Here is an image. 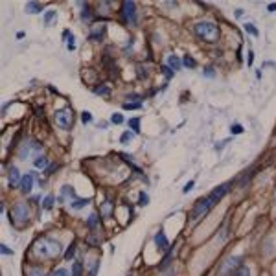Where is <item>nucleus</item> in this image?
Wrapping results in <instances>:
<instances>
[{"instance_id": "e433bc0d", "label": "nucleus", "mask_w": 276, "mask_h": 276, "mask_svg": "<svg viewBox=\"0 0 276 276\" xmlns=\"http://www.w3.org/2000/svg\"><path fill=\"white\" fill-rule=\"evenodd\" d=\"M241 131H243V127H241V125H234V127H232V133H234V134L241 133Z\"/></svg>"}, {"instance_id": "39448f33", "label": "nucleus", "mask_w": 276, "mask_h": 276, "mask_svg": "<svg viewBox=\"0 0 276 276\" xmlns=\"http://www.w3.org/2000/svg\"><path fill=\"white\" fill-rule=\"evenodd\" d=\"M241 258H238V256H230L228 260L223 263V267H221V276H232L238 269L241 267Z\"/></svg>"}, {"instance_id": "a211bd4d", "label": "nucleus", "mask_w": 276, "mask_h": 276, "mask_svg": "<svg viewBox=\"0 0 276 276\" xmlns=\"http://www.w3.org/2000/svg\"><path fill=\"white\" fill-rule=\"evenodd\" d=\"M15 215H19V217H24V219L28 221V212H26V206H17V208H15Z\"/></svg>"}, {"instance_id": "c9c22d12", "label": "nucleus", "mask_w": 276, "mask_h": 276, "mask_svg": "<svg viewBox=\"0 0 276 276\" xmlns=\"http://www.w3.org/2000/svg\"><path fill=\"white\" fill-rule=\"evenodd\" d=\"M96 272H98V263H94L90 269V272H88V276H96Z\"/></svg>"}, {"instance_id": "f8f14e48", "label": "nucleus", "mask_w": 276, "mask_h": 276, "mask_svg": "<svg viewBox=\"0 0 276 276\" xmlns=\"http://www.w3.org/2000/svg\"><path fill=\"white\" fill-rule=\"evenodd\" d=\"M111 212H113V203H111V201H105L102 205V215L103 217H109Z\"/></svg>"}, {"instance_id": "20e7f679", "label": "nucleus", "mask_w": 276, "mask_h": 276, "mask_svg": "<svg viewBox=\"0 0 276 276\" xmlns=\"http://www.w3.org/2000/svg\"><path fill=\"white\" fill-rule=\"evenodd\" d=\"M122 17L123 21L129 22V24H136V4L127 0L122 4Z\"/></svg>"}, {"instance_id": "2eb2a0df", "label": "nucleus", "mask_w": 276, "mask_h": 276, "mask_svg": "<svg viewBox=\"0 0 276 276\" xmlns=\"http://www.w3.org/2000/svg\"><path fill=\"white\" fill-rule=\"evenodd\" d=\"M54 203H56L54 195H46V197H44V203H42V208H44V210H50L52 206H54Z\"/></svg>"}, {"instance_id": "f3484780", "label": "nucleus", "mask_w": 276, "mask_h": 276, "mask_svg": "<svg viewBox=\"0 0 276 276\" xmlns=\"http://www.w3.org/2000/svg\"><path fill=\"white\" fill-rule=\"evenodd\" d=\"M46 162H48V160H46V157H42V155H39V157H37L35 159V168H39V169H42L46 166Z\"/></svg>"}, {"instance_id": "7c9ffc66", "label": "nucleus", "mask_w": 276, "mask_h": 276, "mask_svg": "<svg viewBox=\"0 0 276 276\" xmlns=\"http://www.w3.org/2000/svg\"><path fill=\"white\" fill-rule=\"evenodd\" d=\"M65 39H68V42H70V50H74V37H72L70 31H65Z\"/></svg>"}, {"instance_id": "a19ab883", "label": "nucleus", "mask_w": 276, "mask_h": 276, "mask_svg": "<svg viewBox=\"0 0 276 276\" xmlns=\"http://www.w3.org/2000/svg\"><path fill=\"white\" fill-rule=\"evenodd\" d=\"M274 203H276V192H274Z\"/></svg>"}, {"instance_id": "2f4dec72", "label": "nucleus", "mask_w": 276, "mask_h": 276, "mask_svg": "<svg viewBox=\"0 0 276 276\" xmlns=\"http://www.w3.org/2000/svg\"><path fill=\"white\" fill-rule=\"evenodd\" d=\"M123 107L127 109V111H134V109H138V107H140V103H125V105H123Z\"/></svg>"}, {"instance_id": "dca6fc26", "label": "nucleus", "mask_w": 276, "mask_h": 276, "mask_svg": "<svg viewBox=\"0 0 276 276\" xmlns=\"http://www.w3.org/2000/svg\"><path fill=\"white\" fill-rule=\"evenodd\" d=\"M232 276H251V269H249V267H245V265H241L240 269H238V271H236Z\"/></svg>"}, {"instance_id": "6ab92c4d", "label": "nucleus", "mask_w": 276, "mask_h": 276, "mask_svg": "<svg viewBox=\"0 0 276 276\" xmlns=\"http://www.w3.org/2000/svg\"><path fill=\"white\" fill-rule=\"evenodd\" d=\"M88 205V199H77L72 203V208H83V206H87Z\"/></svg>"}, {"instance_id": "ea45409f", "label": "nucleus", "mask_w": 276, "mask_h": 276, "mask_svg": "<svg viewBox=\"0 0 276 276\" xmlns=\"http://www.w3.org/2000/svg\"><path fill=\"white\" fill-rule=\"evenodd\" d=\"M269 11H276V4H271V6H269Z\"/></svg>"}, {"instance_id": "5701e85b", "label": "nucleus", "mask_w": 276, "mask_h": 276, "mask_svg": "<svg viewBox=\"0 0 276 276\" xmlns=\"http://www.w3.org/2000/svg\"><path fill=\"white\" fill-rule=\"evenodd\" d=\"M50 276H70V274H68L67 269H63V267H59V269H56V271L52 272Z\"/></svg>"}, {"instance_id": "f03ea898", "label": "nucleus", "mask_w": 276, "mask_h": 276, "mask_svg": "<svg viewBox=\"0 0 276 276\" xmlns=\"http://www.w3.org/2000/svg\"><path fill=\"white\" fill-rule=\"evenodd\" d=\"M194 31L195 35L206 42H215L219 39V28L212 22H199V24H195Z\"/></svg>"}, {"instance_id": "9b49d317", "label": "nucleus", "mask_w": 276, "mask_h": 276, "mask_svg": "<svg viewBox=\"0 0 276 276\" xmlns=\"http://www.w3.org/2000/svg\"><path fill=\"white\" fill-rule=\"evenodd\" d=\"M168 65L171 67V70H179L180 65H182V61H180V59L177 56H169L168 57Z\"/></svg>"}, {"instance_id": "7ed1b4c3", "label": "nucleus", "mask_w": 276, "mask_h": 276, "mask_svg": "<svg viewBox=\"0 0 276 276\" xmlns=\"http://www.w3.org/2000/svg\"><path fill=\"white\" fill-rule=\"evenodd\" d=\"M54 120H56V123L61 129H70L72 122H74V113H72L70 109H61V111H57L54 114Z\"/></svg>"}, {"instance_id": "f704fd0d", "label": "nucleus", "mask_w": 276, "mask_h": 276, "mask_svg": "<svg viewBox=\"0 0 276 276\" xmlns=\"http://www.w3.org/2000/svg\"><path fill=\"white\" fill-rule=\"evenodd\" d=\"M0 249H2V252H4V256H11V254H13V251H11V249H8V247H6V245H0Z\"/></svg>"}, {"instance_id": "aec40b11", "label": "nucleus", "mask_w": 276, "mask_h": 276, "mask_svg": "<svg viewBox=\"0 0 276 276\" xmlns=\"http://www.w3.org/2000/svg\"><path fill=\"white\" fill-rule=\"evenodd\" d=\"M74 251H76V243H70V247H68V251L65 252V260H72V256H74Z\"/></svg>"}, {"instance_id": "c756f323", "label": "nucleus", "mask_w": 276, "mask_h": 276, "mask_svg": "<svg viewBox=\"0 0 276 276\" xmlns=\"http://www.w3.org/2000/svg\"><path fill=\"white\" fill-rule=\"evenodd\" d=\"M54 17H56V11H48L46 13V24H50V22H54Z\"/></svg>"}, {"instance_id": "4468645a", "label": "nucleus", "mask_w": 276, "mask_h": 276, "mask_svg": "<svg viewBox=\"0 0 276 276\" xmlns=\"http://www.w3.org/2000/svg\"><path fill=\"white\" fill-rule=\"evenodd\" d=\"M26 10H28V13H39V11H42V6L37 4V2H30Z\"/></svg>"}, {"instance_id": "412c9836", "label": "nucleus", "mask_w": 276, "mask_h": 276, "mask_svg": "<svg viewBox=\"0 0 276 276\" xmlns=\"http://www.w3.org/2000/svg\"><path fill=\"white\" fill-rule=\"evenodd\" d=\"M28 276H44V272H42L41 267H33V269L28 271Z\"/></svg>"}, {"instance_id": "bb28decb", "label": "nucleus", "mask_w": 276, "mask_h": 276, "mask_svg": "<svg viewBox=\"0 0 276 276\" xmlns=\"http://www.w3.org/2000/svg\"><path fill=\"white\" fill-rule=\"evenodd\" d=\"M96 225H98V217L96 214H92L90 217H88V226H90V228H96Z\"/></svg>"}, {"instance_id": "58836bf2", "label": "nucleus", "mask_w": 276, "mask_h": 276, "mask_svg": "<svg viewBox=\"0 0 276 276\" xmlns=\"http://www.w3.org/2000/svg\"><path fill=\"white\" fill-rule=\"evenodd\" d=\"M210 74H215V72H214V68H206V76H210Z\"/></svg>"}, {"instance_id": "f257e3e1", "label": "nucleus", "mask_w": 276, "mask_h": 276, "mask_svg": "<svg viewBox=\"0 0 276 276\" xmlns=\"http://www.w3.org/2000/svg\"><path fill=\"white\" fill-rule=\"evenodd\" d=\"M31 251L35 252L39 258H46V260H54L59 252H61V243L57 240H50V238H39L35 243L31 245Z\"/></svg>"}, {"instance_id": "4be33fe9", "label": "nucleus", "mask_w": 276, "mask_h": 276, "mask_svg": "<svg viewBox=\"0 0 276 276\" xmlns=\"http://www.w3.org/2000/svg\"><path fill=\"white\" fill-rule=\"evenodd\" d=\"M129 125H131V127H133V131H140V120H138V118H133V120H129Z\"/></svg>"}, {"instance_id": "ddd939ff", "label": "nucleus", "mask_w": 276, "mask_h": 276, "mask_svg": "<svg viewBox=\"0 0 276 276\" xmlns=\"http://www.w3.org/2000/svg\"><path fill=\"white\" fill-rule=\"evenodd\" d=\"M83 274V261H76L72 267V276H81Z\"/></svg>"}, {"instance_id": "b1692460", "label": "nucleus", "mask_w": 276, "mask_h": 276, "mask_svg": "<svg viewBox=\"0 0 276 276\" xmlns=\"http://www.w3.org/2000/svg\"><path fill=\"white\" fill-rule=\"evenodd\" d=\"M182 63H184V65H186L188 68H194V67H195V61H194V59H192L190 56H184Z\"/></svg>"}, {"instance_id": "0eeeda50", "label": "nucleus", "mask_w": 276, "mask_h": 276, "mask_svg": "<svg viewBox=\"0 0 276 276\" xmlns=\"http://www.w3.org/2000/svg\"><path fill=\"white\" fill-rule=\"evenodd\" d=\"M210 208H212V205H210L208 197H205V199H199L197 203H195L194 210H192V219H199V217L206 215Z\"/></svg>"}, {"instance_id": "6e6552de", "label": "nucleus", "mask_w": 276, "mask_h": 276, "mask_svg": "<svg viewBox=\"0 0 276 276\" xmlns=\"http://www.w3.org/2000/svg\"><path fill=\"white\" fill-rule=\"evenodd\" d=\"M21 180L22 177L19 175V169L13 166V168H10V186L11 188H15V186H21Z\"/></svg>"}, {"instance_id": "72a5a7b5", "label": "nucleus", "mask_w": 276, "mask_h": 276, "mask_svg": "<svg viewBox=\"0 0 276 276\" xmlns=\"http://www.w3.org/2000/svg\"><path fill=\"white\" fill-rule=\"evenodd\" d=\"M138 203H140V205H148V195L140 194V199H138Z\"/></svg>"}, {"instance_id": "423d86ee", "label": "nucleus", "mask_w": 276, "mask_h": 276, "mask_svg": "<svg viewBox=\"0 0 276 276\" xmlns=\"http://www.w3.org/2000/svg\"><path fill=\"white\" fill-rule=\"evenodd\" d=\"M230 186H232V182H225V184H219L215 190H212L210 192V195H208V201H210V205L214 206V205H217L223 197H225V194L230 190Z\"/></svg>"}, {"instance_id": "1a4fd4ad", "label": "nucleus", "mask_w": 276, "mask_h": 276, "mask_svg": "<svg viewBox=\"0 0 276 276\" xmlns=\"http://www.w3.org/2000/svg\"><path fill=\"white\" fill-rule=\"evenodd\" d=\"M31 186H33V177H31V175H24V177H22V180H21L22 194H30Z\"/></svg>"}, {"instance_id": "4c0bfd02", "label": "nucleus", "mask_w": 276, "mask_h": 276, "mask_svg": "<svg viewBox=\"0 0 276 276\" xmlns=\"http://www.w3.org/2000/svg\"><path fill=\"white\" fill-rule=\"evenodd\" d=\"M83 120H85V123H87L88 120H90V114H88V113H83Z\"/></svg>"}, {"instance_id": "393cba45", "label": "nucleus", "mask_w": 276, "mask_h": 276, "mask_svg": "<svg viewBox=\"0 0 276 276\" xmlns=\"http://www.w3.org/2000/svg\"><path fill=\"white\" fill-rule=\"evenodd\" d=\"M162 72H164V76L168 77V79H171V77H173V70H171V68H169L168 65H164V67H162Z\"/></svg>"}, {"instance_id": "cd10ccee", "label": "nucleus", "mask_w": 276, "mask_h": 276, "mask_svg": "<svg viewBox=\"0 0 276 276\" xmlns=\"http://www.w3.org/2000/svg\"><path fill=\"white\" fill-rule=\"evenodd\" d=\"M245 30L249 31L251 35H258V33H260V31H258V28H254L252 24H245Z\"/></svg>"}, {"instance_id": "473e14b6", "label": "nucleus", "mask_w": 276, "mask_h": 276, "mask_svg": "<svg viewBox=\"0 0 276 276\" xmlns=\"http://www.w3.org/2000/svg\"><path fill=\"white\" fill-rule=\"evenodd\" d=\"M113 122H114V123H122V122H123L122 114H118V113H116V114H113Z\"/></svg>"}, {"instance_id": "a878e982", "label": "nucleus", "mask_w": 276, "mask_h": 276, "mask_svg": "<svg viewBox=\"0 0 276 276\" xmlns=\"http://www.w3.org/2000/svg\"><path fill=\"white\" fill-rule=\"evenodd\" d=\"M94 92L96 94H100V96H105L109 92V87H105V85H102V87H98V88H94Z\"/></svg>"}, {"instance_id": "c85d7f7f", "label": "nucleus", "mask_w": 276, "mask_h": 276, "mask_svg": "<svg viewBox=\"0 0 276 276\" xmlns=\"http://www.w3.org/2000/svg\"><path fill=\"white\" fill-rule=\"evenodd\" d=\"M131 136H133L131 133H123L122 138H120V142H122V144H129V142H131Z\"/></svg>"}, {"instance_id": "9d476101", "label": "nucleus", "mask_w": 276, "mask_h": 276, "mask_svg": "<svg viewBox=\"0 0 276 276\" xmlns=\"http://www.w3.org/2000/svg\"><path fill=\"white\" fill-rule=\"evenodd\" d=\"M155 243H157V247H159L160 251H164V249H166V247L169 245V241L166 240V234H164L162 230H160L159 234L155 236Z\"/></svg>"}]
</instances>
